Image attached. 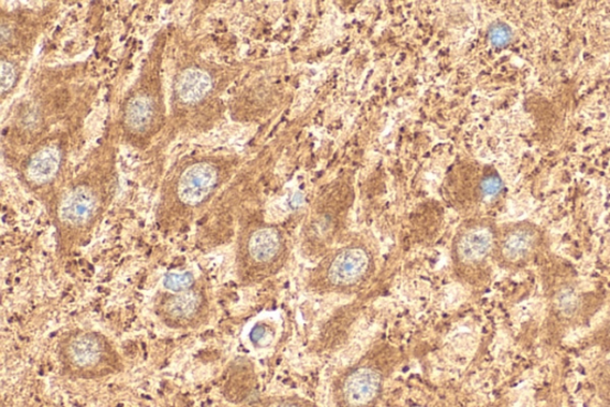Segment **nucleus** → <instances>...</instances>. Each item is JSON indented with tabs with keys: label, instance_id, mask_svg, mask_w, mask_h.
<instances>
[{
	"label": "nucleus",
	"instance_id": "obj_1",
	"mask_svg": "<svg viewBox=\"0 0 610 407\" xmlns=\"http://www.w3.org/2000/svg\"><path fill=\"white\" fill-rule=\"evenodd\" d=\"M153 310L160 323L169 329L199 330L211 322L213 298L192 272H170L154 297Z\"/></svg>",
	"mask_w": 610,
	"mask_h": 407
},
{
	"label": "nucleus",
	"instance_id": "obj_2",
	"mask_svg": "<svg viewBox=\"0 0 610 407\" xmlns=\"http://www.w3.org/2000/svg\"><path fill=\"white\" fill-rule=\"evenodd\" d=\"M57 358L66 375L97 381L122 372L125 365L114 342L99 331L74 329L57 342Z\"/></svg>",
	"mask_w": 610,
	"mask_h": 407
},
{
	"label": "nucleus",
	"instance_id": "obj_3",
	"mask_svg": "<svg viewBox=\"0 0 610 407\" xmlns=\"http://www.w3.org/2000/svg\"><path fill=\"white\" fill-rule=\"evenodd\" d=\"M376 260L370 247L351 242L323 255L308 280L311 292L318 294H352L374 278Z\"/></svg>",
	"mask_w": 610,
	"mask_h": 407
},
{
	"label": "nucleus",
	"instance_id": "obj_4",
	"mask_svg": "<svg viewBox=\"0 0 610 407\" xmlns=\"http://www.w3.org/2000/svg\"><path fill=\"white\" fill-rule=\"evenodd\" d=\"M396 365L393 347L372 349L338 376L333 385L335 407H377Z\"/></svg>",
	"mask_w": 610,
	"mask_h": 407
},
{
	"label": "nucleus",
	"instance_id": "obj_5",
	"mask_svg": "<svg viewBox=\"0 0 610 407\" xmlns=\"http://www.w3.org/2000/svg\"><path fill=\"white\" fill-rule=\"evenodd\" d=\"M288 240L282 231L272 225H258L245 235L237 278L245 286L269 280L287 264Z\"/></svg>",
	"mask_w": 610,
	"mask_h": 407
},
{
	"label": "nucleus",
	"instance_id": "obj_6",
	"mask_svg": "<svg viewBox=\"0 0 610 407\" xmlns=\"http://www.w3.org/2000/svg\"><path fill=\"white\" fill-rule=\"evenodd\" d=\"M497 229L486 219H473L461 225L452 243L453 270L461 281L474 283L489 260L494 258Z\"/></svg>",
	"mask_w": 610,
	"mask_h": 407
},
{
	"label": "nucleus",
	"instance_id": "obj_7",
	"mask_svg": "<svg viewBox=\"0 0 610 407\" xmlns=\"http://www.w3.org/2000/svg\"><path fill=\"white\" fill-rule=\"evenodd\" d=\"M351 205L352 191L346 184H335L318 199L304 229L306 244L311 254L325 255L344 224Z\"/></svg>",
	"mask_w": 610,
	"mask_h": 407
},
{
	"label": "nucleus",
	"instance_id": "obj_8",
	"mask_svg": "<svg viewBox=\"0 0 610 407\" xmlns=\"http://www.w3.org/2000/svg\"><path fill=\"white\" fill-rule=\"evenodd\" d=\"M543 242V231L533 223L520 222L503 226L497 229L494 258L503 268H523L537 256Z\"/></svg>",
	"mask_w": 610,
	"mask_h": 407
},
{
	"label": "nucleus",
	"instance_id": "obj_9",
	"mask_svg": "<svg viewBox=\"0 0 610 407\" xmlns=\"http://www.w3.org/2000/svg\"><path fill=\"white\" fill-rule=\"evenodd\" d=\"M101 206V197L95 189L78 185L71 189L58 202L57 221L65 231H87L97 221Z\"/></svg>",
	"mask_w": 610,
	"mask_h": 407
},
{
	"label": "nucleus",
	"instance_id": "obj_10",
	"mask_svg": "<svg viewBox=\"0 0 610 407\" xmlns=\"http://www.w3.org/2000/svg\"><path fill=\"white\" fill-rule=\"evenodd\" d=\"M218 183L217 171L207 164L192 165L176 183L175 196L182 207L195 210L210 200Z\"/></svg>",
	"mask_w": 610,
	"mask_h": 407
},
{
	"label": "nucleus",
	"instance_id": "obj_11",
	"mask_svg": "<svg viewBox=\"0 0 610 407\" xmlns=\"http://www.w3.org/2000/svg\"><path fill=\"white\" fill-rule=\"evenodd\" d=\"M212 78L200 69H189L178 83V94L188 104H196L212 90Z\"/></svg>",
	"mask_w": 610,
	"mask_h": 407
},
{
	"label": "nucleus",
	"instance_id": "obj_12",
	"mask_svg": "<svg viewBox=\"0 0 610 407\" xmlns=\"http://www.w3.org/2000/svg\"><path fill=\"white\" fill-rule=\"evenodd\" d=\"M61 164V156L54 149H44L39 152L29 165L28 174L36 184H46L51 182Z\"/></svg>",
	"mask_w": 610,
	"mask_h": 407
},
{
	"label": "nucleus",
	"instance_id": "obj_13",
	"mask_svg": "<svg viewBox=\"0 0 610 407\" xmlns=\"http://www.w3.org/2000/svg\"><path fill=\"white\" fill-rule=\"evenodd\" d=\"M152 114L153 108L151 101L146 98H137L130 101L127 119L132 127L142 128L150 124Z\"/></svg>",
	"mask_w": 610,
	"mask_h": 407
},
{
	"label": "nucleus",
	"instance_id": "obj_14",
	"mask_svg": "<svg viewBox=\"0 0 610 407\" xmlns=\"http://www.w3.org/2000/svg\"><path fill=\"white\" fill-rule=\"evenodd\" d=\"M247 407H319L300 396H278L257 400Z\"/></svg>",
	"mask_w": 610,
	"mask_h": 407
},
{
	"label": "nucleus",
	"instance_id": "obj_15",
	"mask_svg": "<svg viewBox=\"0 0 610 407\" xmlns=\"http://www.w3.org/2000/svg\"><path fill=\"white\" fill-rule=\"evenodd\" d=\"M503 191V182L494 171L482 174L480 182L481 202H488L500 196Z\"/></svg>",
	"mask_w": 610,
	"mask_h": 407
},
{
	"label": "nucleus",
	"instance_id": "obj_16",
	"mask_svg": "<svg viewBox=\"0 0 610 407\" xmlns=\"http://www.w3.org/2000/svg\"><path fill=\"white\" fill-rule=\"evenodd\" d=\"M488 39L496 49L507 47L513 40L512 28L503 22L494 23L489 28Z\"/></svg>",
	"mask_w": 610,
	"mask_h": 407
},
{
	"label": "nucleus",
	"instance_id": "obj_17",
	"mask_svg": "<svg viewBox=\"0 0 610 407\" xmlns=\"http://www.w3.org/2000/svg\"><path fill=\"white\" fill-rule=\"evenodd\" d=\"M271 334L269 329H267L264 324H257L255 328L252 329L249 339L253 344L261 345L264 343H267L271 340Z\"/></svg>",
	"mask_w": 610,
	"mask_h": 407
},
{
	"label": "nucleus",
	"instance_id": "obj_18",
	"mask_svg": "<svg viewBox=\"0 0 610 407\" xmlns=\"http://www.w3.org/2000/svg\"><path fill=\"white\" fill-rule=\"evenodd\" d=\"M0 79H2V92L6 93L10 89L14 82L13 67L7 62H3L2 64V74H0Z\"/></svg>",
	"mask_w": 610,
	"mask_h": 407
}]
</instances>
